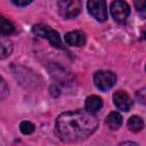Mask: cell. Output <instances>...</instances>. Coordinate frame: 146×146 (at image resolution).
I'll return each mask as SVG.
<instances>
[{"mask_svg":"<svg viewBox=\"0 0 146 146\" xmlns=\"http://www.w3.org/2000/svg\"><path fill=\"white\" fill-rule=\"evenodd\" d=\"M97 128V117L82 110L62 113L55 122V132L64 143L81 141L94 133Z\"/></svg>","mask_w":146,"mask_h":146,"instance_id":"1","label":"cell"},{"mask_svg":"<svg viewBox=\"0 0 146 146\" xmlns=\"http://www.w3.org/2000/svg\"><path fill=\"white\" fill-rule=\"evenodd\" d=\"M32 31L38 36H40L42 39H47L52 47L58 48V49H64L63 41L60 39L59 33L57 31H55L54 29H51L50 26L44 25V24H36L33 26Z\"/></svg>","mask_w":146,"mask_h":146,"instance_id":"2","label":"cell"},{"mask_svg":"<svg viewBox=\"0 0 146 146\" xmlns=\"http://www.w3.org/2000/svg\"><path fill=\"white\" fill-rule=\"evenodd\" d=\"M59 15L66 19L76 17L82 8V3L80 0H62L57 2Z\"/></svg>","mask_w":146,"mask_h":146,"instance_id":"3","label":"cell"},{"mask_svg":"<svg viewBox=\"0 0 146 146\" xmlns=\"http://www.w3.org/2000/svg\"><path fill=\"white\" fill-rule=\"evenodd\" d=\"M116 82V75L110 71H97L94 74V83L102 91L110 90Z\"/></svg>","mask_w":146,"mask_h":146,"instance_id":"4","label":"cell"},{"mask_svg":"<svg viewBox=\"0 0 146 146\" xmlns=\"http://www.w3.org/2000/svg\"><path fill=\"white\" fill-rule=\"evenodd\" d=\"M89 14L98 22H105L107 19V6L103 0H90L87 2Z\"/></svg>","mask_w":146,"mask_h":146,"instance_id":"5","label":"cell"},{"mask_svg":"<svg viewBox=\"0 0 146 146\" xmlns=\"http://www.w3.org/2000/svg\"><path fill=\"white\" fill-rule=\"evenodd\" d=\"M111 15L117 23H124L130 15V6L125 1H113L110 8Z\"/></svg>","mask_w":146,"mask_h":146,"instance_id":"6","label":"cell"},{"mask_svg":"<svg viewBox=\"0 0 146 146\" xmlns=\"http://www.w3.org/2000/svg\"><path fill=\"white\" fill-rule=\"evenodd\" d=\"M113 102H114V105L120 111H123V112H128L132 107V100L130 96L123 90H117L114 92Z\"/></svg>","mask_w":146,"mask_h":146,"instance_id":"7","label":"cell"},{"mask_svg":"<svg viewBox=\"0 0 146 146\" xmlns=\"http://www.w3.org/2000/svg\"><path fill=\"white\" fill-rule=\"evenodd\" d=\"M64 41L67 46H71V47H82L86 44L87 38L84 32L82 31H71L65 34Z\"/></svg>","mask_w":146,"mask_h":146,"instance_id":"8","label":"cell"},{"mask_svg":"<svg viewBox=\"0 0 146 146\" xmlns=\"http://www.w3.org/2000/svg\"><path fill=\"white\" fill-rule=\"evenodd\" d=\"M84 107H86L87 112L94 114L103 107V99L99 96H96V95L88 96L86 98V102H84Z\"/></svg>","mask_w":146,"mask_h":146,"instance_id":"9","label":"cell"},{"mask_svg":"<svg viewBox=\"0 0 146 146\" xmlns=\"http://www.w3.org/2000/svg\"><path fill=\"white\" fill-rule=\"evenodd\" d=\"M106 125L111 129V130H117L121 125H122V122H123V119H122V115L119 113V112H111L107 116H106Z\"/></svg>","mask_w":146,"mask_h":146,"instance_id":"10","label":"cell"},{"mask_svg":"<svg viewBox=\"0 0 146 146\" xmlns=\"http://www.w3.org/2000/svg\"><path fill=\"white\" fill-rule=\"evenodd\" d=\"M13 42L5 35H0V59L7 58L13 52Z\"/></svg>","mask_w":146,"mask_h":146,"instance_id":"11","label":"cell"},{"mask_svg":"<svg viewBox=\"0 0 146 146\" xmlns=\"http://www.w3.org/2000/svg\"><path fill=\"white\" fill-rule=\"evenodd\" d=\"M15 32V25L7 18L0 15V35H9Z\"/></svg>","mask_w":146,"mask_h":146,"instance_id":"12","label":"cell"},{"mask_svg":"<svg viewBox=\"0 0 146 146\" xmlns=\"http://www.w3.org/2000/svg\"><path fill=\"white\" fill-rule=\"evenodd\" d=\"M128 128L132 132H138V131L143 130V128H144V121H143V119L140 116L132 115L128 120Z\"/></svg>","mask_w":146,"mask_h":146,"instance_id":"13","label":"cell"},{"mask_svg":"<svg viewBox=\"0 0 146 146\" xmlns=\"http://www.w3.org/2000/svg\"><path fill=\"white\" fill-rule=\"evenodd\" d=\"M19 130L23 135H31L35 130V125L30 121H22L19 124Z\"/></svg>","mask_w":146,"mask_h":146,"instance_id":"14","label":"cell"},{"mask_svg":"<svg viewBox=\"0 0 146 146\" xmlns=\"http://www.w3.org/2000/svg\"><path fill=\"white\" fill-rule=\"evenodd\" d=\"M8 94H9L8 84H7V82L0 76V100L3 99V98H6Z\"/></svg>","mask_w":146,"mask_h":146,"instance_id":"15","label":"cell"},{"mask_svg":"<svg viewBox=\"0 0 146 146\" xmlns=\"http://www.w3.org/2000/svg\"><path fill=\"white\" fill-rule=\"evenodd\" d=\"M145 89L143 88V89H140L139 91H137V98L139 99V102L141 103V104H144L145 103Z\"/></svg>","mask_w":146,"mask_h":146,"instance_id":"16","label":"cell"},{"mask_svg":"<svg viewBox=\"0 0 146 146\" xmlns=\"http://www.w3.org/2000/svg\"><path fill=\"white\" fill-rule=\"evenodd\" d=\"M32 1H27V0H25V1H13V3L14 5H16V6H18V7H25V6H27V5H30Z\"/></svg>","mask_w":146,"mask_h":146,"instance_id":"17","label":"cell"},{"mask_svg":"<svg viewBox=\"0 0 146 146\" xmlns=\"http://www.w3.org/2000/svg\"><path fill=\"white\" fill-rule=\"evenodd\" d=\"M135 6L137 7V9H138L139 11H143V10L145 9L146 3H145V1H137V2H135Z\"/></svg>","mask_w":146,"mask_h":146,"instance_id":"18","label":"cell"},{"mask_svg":"<svg viewBox=\"0 0 146 146\" xmlns=\"http://www.w3.org/2000/svg\"><path fill=\"white\" fill-rule=\"evenodd\" d=\"M120 146H139V145L136 144V143H132V141H124V143H122Z\"/></svg>","mask_w":146,"mask_h":146,"instance_id":"19","label":"cell"}]
</instances>
